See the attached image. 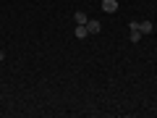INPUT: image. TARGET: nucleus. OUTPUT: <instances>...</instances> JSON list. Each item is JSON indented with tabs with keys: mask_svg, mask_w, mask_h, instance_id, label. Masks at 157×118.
<instances>
[{
	"mask_svg": "<svg viewBox=\"0 0 157 118\" xmlns=\"http://www.w3.org/2000/svg\"><path fill=\"white\" fill-rule=\"evenodd\" d=\"M100 6H102V11H105V13H115L118 11V0H102Z\"/></svg>",
	"mask_w": 157,
	"mask_h": 118,
	"instance_id": "1",
	"label": "nucleus"
},
{
	"mask_svg": "<svg viewBox=\"0 0 157 118\" xmlns=\"http://www.w3.org/2000/svg\"><path fill=\"white\" fill-rule=\"evenodd\" d=\"M73 34H76L78 39H84V37H89V32H86V24H76V29H73Z\"/></svg>",
	"mask_w": 157,
	"mask_h": 118,
	"instance_id": "3",
	"label": "nucleus"
},
{
	"mask_svg": "<svg viewBox=\"0 0 157 118\" xmlns=\"http://www.w3.org/2000/svg\"><path fill=\"white\" fill-rule=\"evenodd\" d=\"M100 29H102L100 21H94V18H89V21H86V32H89V34H100Z\"/></svg>",
	"mask_w": 157,
	"mask_h": 118,
	"instance_id": "2",
	"label": "nucleus"
},
{
	"mask_svg": "<svg viewBox=\"0 0 157 118\" xmlns=\"http://www.w3.org/2000/svg\"><path fill=\"white\" fill-rule=\"evenodd\" d=\"M73 18H76V24H86V21H89V16H86L84 11H76V16H73Z\"/></svg>",
	"mask_w": 157,
	"mask_h": 118,
	"instance_id": "5",
	"label": "nucleus"
},
{
	"mask_svg": "<svg viewBox=\"0 0 157 118\" xmlns=\"http://www.w3.org/2000/svg\"><path fill=\"white\" fill-rule=\"evenodd\" d=\"M152 29H155V24H152V21H139V32L141 34H149Z\"/></svg>",
	"mask_w": 157,
	"mask_h": 118,
	"instance_id": "4",
	"label": "nucleus"
},
{
	"mask_svg": "<svg viewBox=\"0 0 157 118\" xmlns=\"http://www.w3.org/2000/svg\"><path fill=\"white\" fill-rule=\"evenodd\" d=\"M139 39H141V32L139 29H131V42H139Z\"/></svg>",
	"mask_w": 157,
	"mask_h": 118,
	"instance_id": "6",
	"label": "nucleus"
}]
</instances>
